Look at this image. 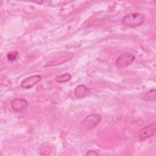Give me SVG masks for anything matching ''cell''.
Wrapping results in <instances>:
<instances>
[{"instance_id": "6da1fadb", "label": "cell", "mask_w": 156, "mask_h": 156, "mask_svg": "<svg viewBox=\"0 0 156 156\" xmlns=\"http://www.w3.org/2000/svg\"><path fill=\"white\" fill-rule=\"evenodd\" d=\"M145 16L140 13H132L125 15L122 20L121 24L126 27L134 28L144 23Z\"/></svg>"}, {"instance_id": "7a4b0ae2", "label": "cell", "mask_w": 156, "mask_h": 156, "mask_svg": "<svg viewBox=\"0 0 156 156\" xmlns=\"http://www.w3.org/2000/svg\"><path fill=\"white\" fill-rule=\"evenodd\" d=\"M102 120V116L99 113H92L87 116L82 124L88 130H92L98 125Z\"/></svg>"}, {"instance_id": "3957f363", "label": "cell", "mask_w": 156, "mask_h": 156, "mask_svg": "<svg viewBox=\"0 0 156 156\" xmlns=\"http://www.w3.org/2000/svg\"><path fill=\"white\" fill-rule=\"evenodd\" d=\"M135 60L133 54L126 52L121 54L116 60L115 65L119 68H122L131 65Z\"/></svg>"}, {"instance_id": "277c9868", "label": "cell", "mask_w": 156, "mask_h": 156, "mask_svg": "<svg viewBox=\"0 0 156 156\" xmlns=\"http://www.w3.org/2000/svg\"><path fill=\"white\" fill-rule=\"evenodd\" d=\"M41 80V76L40 75H33L23 79L21 83V86L23 88L29 89L35 85L38 82H40Z\"/></svg>"}, {"instance_id": "5b68a950", "label": "cell", "mask_w": 156, "mask_h": 156, "mask_svg": "<svg viewBox=\"0 0 156 156\" xmlns=\"http://www.w3.org/2000/svg\"><path fill=\"white\" fill-rule=\"evenodd\" d=\"M155 132V124L152 123L148 126L144 127L140 131L139 138L140 140L143 141L146 139L153 136Z\"/></svg>"}, {"instance_id": "8992f818", "label": "cell", "mask_w": 156, "mask_h": 156, "mask_svg": "<svg viewBox=\"0 0 156 156\" xmlns=\"http://www.w3.org/2000/svg\"><path fill=\"white\" fill-rule=\"evenodd\" d=\"M11 107L16 112H21L26 110L28 104L26 100L22 98H15L11 102Z\"/></svg>"}, {"instance_id": "52a82bcc", "label": "cell", "mask_w": 156, "mask_h": 156, "mask_svg": "<svg viewBox=\"0 0 156 156\" xmlns=\"http://www.w3.org/2000/svg\"><path fill=\"white\" fill-rule=\"evenodd\" d=\"M90 93V89L84 85L77 86L74 90V96L77 99H82L87 96Z\"/></svg>"}, {"instance_id": "ba28073f", "label": "cell", "mask_w": 156, "mask_h": 156, "mask_svg": "<svg viewBox=\"0 0 156 156\" xmlns=\"http://www.w3.org/2000/svg\"><path fill=\"white\" fill-rule=\"evenodd\" d=\"M71 79V75L69 73H66L57 76L55 78V80L58 83H65Z\"/></svg>"}, {"instance_id": "9c48e42d", "label": "cell", "mask_w": 156, "mask_h": 156, "mask_svg": "<svg viewBox=\"0 0 156 156\" xmlns=\"http://www.w3.org/2000/svg\"><path fill=\"white\" fill-rule=\"evenodd\" d=\"M143 98L146 101L154 102L155 101V89L154 88L147 91L145 93Z\"/></svg>"}, {"instance_id": "30bf717a", "label": "cell", "mask_w": 156, "mask_h": 156, "mask_svg": "<svg viewBox=\"0 0 156 156\" xmlns=\"http://www.w3.org/2000/svg\"><path fill=\"white\" fill-rule=\"evenodd\" d=\"M7 59L10 62H13L17 60L18 57V52L16 51H12L7 54Z\"/></svg>"}, {"instance_id": "8fae6325", "label": "cell", "mask_w": 156, "mask_h": 156, "mask_svg": "<svg viewBox=\"0 0 156 156\" xmlns=\"http://www.w3.org/2000/svg\"><path fill=\"white\" fill-rule=\"evenodd\" d=\"M99 155L98 153L94 150H90L85 154L86 156H87V155H90V156L93 155H93Z\"/></svg>"}]
</instances>
